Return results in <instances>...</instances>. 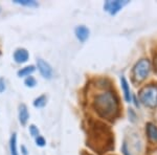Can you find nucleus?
Masks as SVG:
<instances>
[{
    "label": "nucleus",
    "instance_id": "nucleus-1",
    "mask_svg": "<svg viewBox=\"0 0 157 155\" xmlns=\"http://www.w3.org/2000/svg\"><path fill=\"white\" fill-rule=\"evenodd\" d=\"M87 145L100 154L109 152L114 148V134L110 127L102 122H91L88 129Z\"/></svg>",
    "mask_w": 157,
    "mask_h": 155
},
{
    "label": "nucleus",
    "instance_id": "nucleus-2",
    "mask_svg": "<svg viewBox=\"0 0 157 155\" xmlns=\"http://www.w3.org/2000/svg\"><path fill=\"white\" fill-rule=\"evenodd\" d=\"M92 106L101 118L114 121L120 115L118 99L111 91H105V92L95 95Z\"/></svg>",
    "mask_w": 157,
    "mask_h": 155
},
{
    "label": "nucleus",
    "instance_id": "nucleus-3",
    "mask_svg": "<svg viewBox=\"0 0 157 155\" xmlns=\"http://www.w3.org/2000/svg\"><path fill=\"white\" fill-rule=\"evenodd\" d=\"M139 100L141 104L149 108L157 107V84H148L139 91Z\"/></svg>",
    "mask_w": 157,
    "mask_h": 155
},
{
    "label": "nucleus",
    "instance_id": "nucleus-4",
    "mask_svg": "<svg viewBox=\"0 0 157 155\" xmlns=\"http://www.w3.org/2000/svg\"><path fill=\"white\" fill-rule=\"evenodd\" d=\"M151 70V63L148 59L139 60L133 67V79L136 82H141L148 78Z\"/></svg>",
    "mask_w": 157,
    "mask_h": 155
},
{
    "label": "nucleus",
    "instance_id": "nucleus-5",
    "mask_svg": "<svg viewBox=\"0 0 157 155\" xmlns=\"http://www.w3.org/2000/svg\"><path fill=\"white\" fill-rule=\"evenodd\" d=\"M128 3L129 1H127V0H124V1H121V0H115V1L108 0V1H105V3H104V10L109 13L111 16H115Z\"/></svg>",
    "mask_w": 157,
    "mask_h": 155
},
{
    "label": "nucleus",
    "instance_id": "nucleus-6",
    "mask_svg": "<svg viewBox=\"0 0 157 155\" xmlns=\"http://www.w3.org/2000/svg\"><path fill=\"white\" fill-rule=\"evenodd\" d=\"M37 67L39 69L40 73L44 79H49L52 78L54 72H52V67L49 65V63H47L46 61H44L43 59H38L37 60Z\"/></svg>",
    "mask_w": 157,
    "mask_h": 155
},
{
    "label": "nucleus",
    "instance_id": "nucleus-7",
    "mask_svg": "<svg viewBox=\"0 0 157 155\" xmlns=\"http://www.w3.org/2000/svg\"><path fill=\"white\" fill-rule=\"evenodd\" d=\"M29 59V54L27 49L25 48H17L14 52V60L18 64H22V63L27 62Z\"/></svg>",
    "mask_w": 157,
    "mask_h": 155
},
{
    "label": "nucleus",
    "instance_id": "nucleus-8",
    "mask_svg": "<svg viewBox=\"0 0 157 155\" xmlns=\"http://www.w3.org/2000/svg\"><path fill=\"white\" fill-rule=\"evenodd\" d=\"M75 37H77V39L78 41L85 42L86 40L89 38L90 30L87 26H85V25H78V26L75 27Z\"/></svg>",
    "mask_w": 157,
    "mask_h": 155
},
{
    "label": "nucleus",
    "instance_id": "nucleus-9",
    "mask_svg": "<svg viewBox=\"0 0 157 155\" xmlns=\"http://www.w3.org/2000/svg\"><path fill=\"white\" fill-rule=\"evenodd\" d=\"M18 118H19V122L21 125H23V126L26 125L27 121H29V113L25 104H20L19 105Z\"/></svg>",
    "mask_w": 157,
    "mask_h": 155
},
{
    "label": "nucleus",
    "instance_id": "nucleus-10",
    "mask_svg": "<svg viewBox=\"0 0 157 155\" xmlns=\"http://www.w3.org/2000/svg\"><path fill=\"white\" fill-rule=\"evenodd\" d=\"M147 136L152 143H157V126L153 123H148L146 125Z\"/></svg>",
    "mask_w": 157,
    "mask_h": 155
},
{
    "label": "nucleus",
    "instance_id": "nucleus-11",
    "mask_svg": "<svg viewBox=\"0 0 157 155\" xmlns=\"http://www.w3.org/2000/svg\"><path fill=\"white\" fill-rule=\"evenodd\" d=\"M121 89L124 91V98H125V101L130 103L131 99H132V95H131V90H130V86L128 84V81L126 80L125 77L121 78Z\"/></svg>",
    "mask_w": 157,
    "mask_h": 155
},
{
    "label": "nucleus",
    "instance_id": "nucleus-12",
    "mask_svg": "<svg viewBox=\"0 0 157 155\" xmlns=\"http://www.w3.org/2000/svg\"><path fill=\"white\" fill-rule=\"evenodd\" d=\"M36 70V67H35L34 65H29V66H25V67L21 68L20 70H18V72H17V75H18V77L20 78H23V77H29L30 75H32L33 72Z\"/></svg>",
    "mask_w": 157,
    "mask_h": 155
},
{
    "label": "nucleus",
    "instance_id": "nucleus-13",
    "mask_svg": "<svg viewBox=\"0 0 157 155\" xmlns=\"http://www.w3.org/2000/svg\"><path fill=\"white\" fill-rule=\"evenodd\" d=\"M10 151L11 155H19L18 150H17V134L13 133L10 139Z\"/></svg>",
    "mask_w": 157,
    "mask_h": 155
},
{
    "label": "nucleus",
    "instance_id": "nucleus-14",
    "mask_svg": "<svg viewBox=\"0 0 157 155\" xmlns=\"http://www.w3.org/2000/svg\"><path fill=\"white\" fill-rule=\"evenodd\" d=\"M46 102H47L46 95H42L38 96L37 99H35V101H34V106H35L36 108H43L45 105H46Z\"/></svg>",
    "mask_w": 157,
    "mask_h": 155
},
{
    "label": "nucleus",
    "instance_id": "nucleus-15",
    "mask_svg": "<svg viewBox=\"0 0 157 155\" xmlns=\"http://www.w3.org/2000/svg\"><path fill=\"white\" fill-rule=\"evenodd\" d=\"M14 2L17 4H20V6H29V7H36L39 6L38 2L35 1V0H14Z\"/></svg>",
    "mask_w": 157,
    "mask_h": 155
},
{
    "label": "nucleus",
    "instance_id": "nucleus-16",
    "mask_svg": "<svg viewBox=\"0 0 157 155\" xmlns=\"http://www.w3.org/2000/svg\"><path fill=\"white\" fill-rule=\"evenodd\" d=\"M24 85L26 86V87L33 88V87H35V86L37 85V80H36V79H35L34 77L29 76V77H27V78L24 80Z\"/></svg>",
    "mask_w": 157,
    "mask_h": 155
},
{
    "label": "nucleus",
    "instance_id": "nucleus-17",
    "mask_svg": "<svg viewBox=\"0 0 157 155\" xmlns=\"http://www.w3.org/2000/svg\"><path fill=\"white\" fill-rule=\"evenodd\" d=\"M29 133H30V135H32L33 137H38L40 135L39 129H38V127H36L35 125H30L29 126Z\"/></svg>",
    "mask_w": 157,
    "mask_h": 155
},
{
    "label": "nucleus",
    "instance_id": "nucleus-18",
    "mask_svg": "<svg viewBox=\"0 0 157 155\" xmlns=\"http://www.w3.org/2000/svg\"><path fill=\"white\" fill-rule=\"evenodd\" d=\"M36 144L39 147H44L46 145V141H45V138L43 136L39 135L38 137H36Z\"/></svg>",
    "mask_w": 157,
    "mask_h": 155
},
{
    "label": "nucleus",
    "instance_id": "nucleus-19",
    "mask_svg": "<svg viewBox=\"0 0 157 155\" xmlns=\"http://www.w3.org/2000/svg\"><path fill=\"white\" fill-rule=\"evenodd\" d=\"M121 152H123L124 155H131L130 153V150L128 148V144L126 141H124L123 144V147H121Z\"/></svg>",
    "mask_w": 157,
    "mask_h": 155
},
{
    "label": "nucleus",
    "instance_id": "nucleus-20",
    "mask_svg": "<svg viewBox=\"0 0 157 155\" xmlns=\"http://www.w3.org/2000/svg\"><path fill=\"white\" fill-rule=\"evenodd\" d=\"M6 90V82L3 78H0V93Z\"/></svg>",
    "mask_w": 157,
    "mask_h": 155
},
{
    "label": "nucleus",
    "instance_id": "nucleus-21",
    "mask_svg": "<svg viewBox=\"0 0 157 155\" xmlns=\"http://www.w3.org/2000/svg\"><path fill=\"white\" fill-rule=\"evenodd\" d=\"M129 116H130V118H131V122H135L136 114L134 113V111L132 110V109H130V110H129Z\"/></svg>",
    "mask_w": 157,
    "mask_h": 155
},
{
    "label": "nucleus",
    "instance_id": "nucleus-22",
    "mask_svg": "<svg viewBox=\"0 0 157 155\" xmlns=\"http://www.w3.org/2000/svg\"><path fill=\"white\" fill-rule=\"evenodd\" d=\"M154 69H155V72H157V55L154 57Z\"/></svg>",
    "mask_w": 157,
    "mask_h": 155
},
{
    "label": "nucleus",
    "instance_id": "nucleus-23",
    "mask_svg": "<svg viewBox=\"0 0 157 155\" xmlns=\"http://www.w3.org/2000/svg\"><path fill=\"white\" fill-rule=\"evenodd\" d=\"M21 150H22V153H23V155H27V153H29V152H27V150H26V148H25L24 146L21 147Z\"/></svg>",
    "mask_w": 157,
    "mask_h": 155
},
{
    "label": "nucleus",
    "instance_id": "nucleus-24",
    "mask_svg": "<svg viewBox=\"0 0 157 155\" xmlns=\"http://www.w3.org/2000/svg\"><path fill=\"white\" fill-rule=\"evenodd\" d=\"M84 155H91V154H84Z\"/></svg>",
    "mask_w": 157,
    "mask_h": 155
},
{
    "label": "nucleus",
    "instance_id": "nucleus-25",
    "mask_svg": "<svg viewBox=\"0 0 157 155\" xmlns=\"http://www.w3.org/2000/svg\"><path fill=\"white\" fill-rule=\"evenodd\" d=\"M0 54H1V52H0Z\"/></svg>",
    "mask_w": 157,
    "mask_h": 155
}]
</instances>
